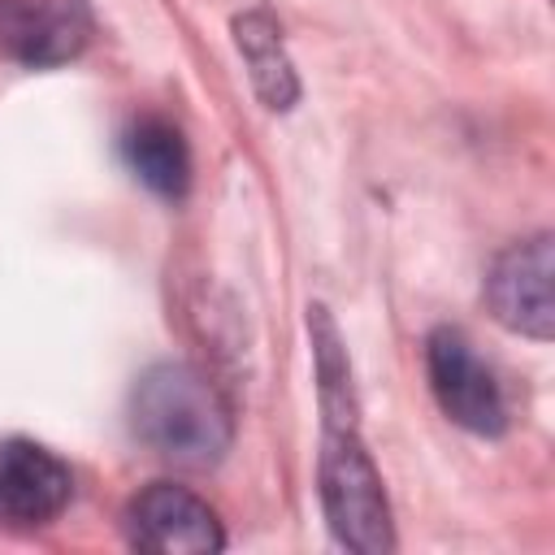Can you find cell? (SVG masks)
Returning a JSON list of instances; mask_svg holds the SVG:
<instances>
[{
	"label": "cell",
	"mask_w": 555,
	"mask_h": 555,
	"mask_svg": "<svg viewBox=\"0 0 555 555\" xmlns=\"http://www.w3.org/2000/svg\"><path fill=\"white\" fill-rule=\"evenodd\" d=\"M74 499L69 464L30 442V438H0V525L4 529H39L52 525Z\"/></svg>",
	"instance_id": "obj_6"
},
{
	"label": "cell",
	"mask_w": 555,
	"mask_h": 555,
	"mask_svg": "<svg viewBox=\"0 0 555 555\" xmlns=\"http://www.w3.org/2000/svg\"><path fill=\"white\" fill-rule=\"evenodd\" d=\"M486 304L490 312L525 334L546 343L551 325H555V308H551V234H533L520 238L512 247H503L486 273Z\"/></svg>",
	"instance_id": "obj_7"
},
{
	"label": "cell",
	"mask_w": 555,
	"mask_h": 555,
	"mask_svg": "<svg viewBox=\"0 0 555 555\" xmlns=\"http://www.w3.org/2000/svg\"><path fill=\"white\" fill-rule=\"evenodd\" d=\"M91 0H0V56L52 69L91 43Z\"/></svg>",
	"instance_id": "obj_5"
},
{
	"label": "cell",
	"mask_w": 555,
	"mask_h": 555,
	"mask_svg": "<svg viewBox=\"0 0 555 555\" xmlns=\"http://www.w3.org/2000/svg\"><path fill=\"white\" fill-rule=\"evenodd\" d=\"M312 356H317V390H321V507L330 533L360 555L395 551L390 503L382 490V473L360 438L351 364L338 338V325L321 304L308 308Z\"/></svg>",
	"instance_id": "obj_1"
},
{
	"label": "cell",
	"mask_w": 555,
	"mask_h": 555,
	"mask_svg": "<svg viewBox=\"0 0 555 555\" xmlns=\"http://www.w3.org/2000/svg\"><path fill=\"white\" fill-rule=\"evenodd\" d=\"M234 39H238V52L243 61L251 65V82L260 91V100L269 108H291L295 100V74H291V61L282 52V39H278V26L269 13H247L234 22Z\"/></svg>",
	"instance_id": "obj_9"
},
{
	"label": "cell",
	"mask_w": 555,
	"mask_h": 555,
	"mask_svg": "<svg viewBox=\"0 0 555 555\" xmlns=\"http://www.w3.org/2000/svg\"><path fill=\"white\" fill-rule=\"evenodd\" d=\"M126 542L134 551H160V555H208L225 546L217 512L186 486L152 481L143 486L126 512H121Z\"/></svg>",
	"instance_id": "obj_4"
},
{
	"label": "cell",
	"mask_w": 555,
	"mask_h": 555,
	"mask_svg": "<svg viewBox=\"0 0 555 555\" xmlns=\"http://www.w3.org/2000/svg\"><path fill=\"white\" fill-rule=\"evenodd\" d=\"M121 160L160 199H182L191 186V147L165 117H134L121 130Z\"/></svg>",
	"instance_id": "obj_8"
},
{
	"label": "cell",
	"mask_w": 555,
	"mask_h": 555,
	"mask_svg": "<svg viewBox=\"0 0 555 555\" xmlns=\"http://www.w3.org/2000/svg\"><path fill=\"white\" fill-rule=\"evenodd\" d=\"M134 438L178 468H212L234 438L230 408L217 386L182 360H160L130 386Z\"/></svg>",
	"instance_id": "obj_2"
},
{
	"label": "cell",
	"mask_w": 555,
	"mask_h": 555,
	"mask_svg": "<svg viewBox=\"0 0 555 555\" xmlns=\"http://www.w3.org/2000/svg\"><path fill=\"white\" fill-rule=\"evenodd\" d=\"M425 373H429V390L438 408L447 412V421L481 438H499L507 429L503 386L460 330L438 325L425 338Z\"/></svg>",
	"instance_id": "obj_3"
}]
</instances>
